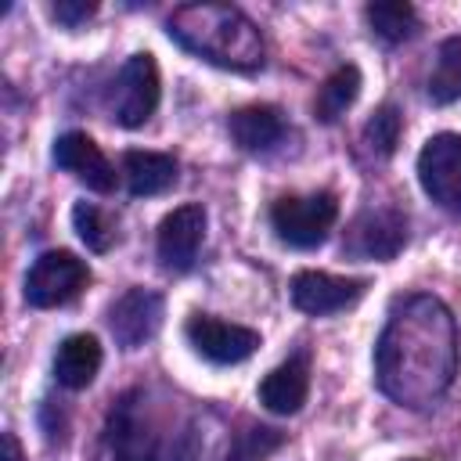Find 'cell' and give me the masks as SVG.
Instances as JSON below:
<instances>
[{"label":"cell","mask_w":461,"mask_h":461,"mask_svg":"<svg viewBox=\"0 0 461 461\" xmlns=\"http://www.w3.org/2000/svg\"><path fill=\"white\" fill-rule=\"evenodd\" d=\"M367 22H371V29H375L382 40L400 43V40H407V36L414 32L418 14H414V7L403 4V0H378V4H367Z\"/></svg>","instance_id":"ffe728a7"},{"label":"cell","mask_w":461,"mask_h":461,"mask_svg":"<svg viewBox=\"0 0 461 461\" xmlns=\"http://www.w3.org/2000/svg\"><path fill=\"white\" fill-rule=\"evenodd\" d=\"M166 29L184 50L212 65L238 72H252L263 65L259 29L252 25L249 14H241L230 4H180L169 14Z\"/></svg>","instance_id":"7a4b0ae2"},{"label":"cell","mask_w":461,"mask_h":461,"mask_svg":"<svg viewBox=\"0 0 461 461\" xmlns=\"http://www.w3.org/2000/svg\"><path fill=\"white\" fill-rule=\"evenodd\" d=\"M184 335L187 342L212 364H241L256 353L259 346V335L252 328H241V324H227L220 317H209V313H194L187 317L184 324Z\"/></svg>","instance_id":"ba28073f"},{"label":"cell","mask_w":461,"mask_h":461,"mask_svg":"<svg viewBox=\"0 0 461 461\" xmlns=\"http://www.w3.org/2000/svg\"><path fill=\"white\" fill-rule=\"evenodd\" d=\"M306 393H310V375L303 360H285L259 382V403L270 414H295L306 403Z\"/></svg>","instance_id":"9a60e30c"},{"label":"cell","mask_w":461,"mask_h":461,"mask_svg":"<svg viewBox=\"0 0 461 461\" xmlns=\"http://www.w3.org/2000/svg\"><path fill=\"white\" fill-rule=\"evenodd\" d=\"M54 162H58L65 173H72L79 184H86L90 191H97V194L115 191V169H112V162H108L104 151L94 144V137H86V133H79V130L61 133V137L54 140Z\"/></svg>","instance_id":"4fadbf2b"},{"label":"cell","mask_w":461,"mask_h":461,"mask_svg":"<svg viewBox=\"0 0 461 461\" xmlns=\"http://www.w3.org/2000/svg\"><path fill=\"white\" fill-rule=\"evenodd\" d=\"M72 227H76L79 241H83L90 252H108L112 241H115V227L108 223V216H104L94 202H76V205H72Z\"/></svg>","instance_id":"44dd1931"},{"label":"cell","mask_w":461,"mask_h":461,"mask_svg":"<svg viewBox=\"0 0 461 461\" xmlns=\"http://www.w3.org/2000/svg\"><path fill=\"white\" fill-rule=\"evenodd\" d=\"M4 461H25V454H22L18 439H14V432H4Z\"/></svg>","instance_id":"d4e9b609"},{"label":"cell","mask_w":461,"mask_h":461,"mask_svg":"<svg viewBox=\"0 0 461 461\" xmlns=\"http://www.w3.org/2000/svg\"><path fill=\"white\" fill-rule=\"evenodd\" d=\"M364 288L367 285L360 277H335L324 270H299L288 285L295 310H303L310 317H328V313L353 306L364 295Z\"/></svg>","instance_id":"9c48e42d"},{"label":"cell","mask_w":461,"mask_h":461,"mask_svg":"<svg viewBox=\"0 0 461 461\" xmlns=\"http://www.w3.org/2000/svg\"><path fill=\"white\" fill-rule=\"evenodd\" d=\"M122 173H126V187L133 198H151V194H162L173 187L176 158L162 155V151H126Z\"/></svg>","instance_id":"e0dca14e"},{"label":"cell","mask_w":461,"mask_h":461,"mask_svg":"<svg viewBox=\"0 0 461 461\" xmlns=\"http://www.w3.org/2000/svg\"><path fill=\"white\" fill-rule=\"evenodd\" d=\"M421 191L447 212L461 216V133H436L418 151Z\"/></svg>","instance_id":"8992f818"},{"label":"cell","mask_w":461,"mask_h":461,"mask_svg":"<svg viewBox=\"0 0 461 461\" xmlns=\"http://www.w3.org/2000/svg\"><path fill=\"white\" fill-rule=\"evenodd\" d=\"M101 371V342L94 335H68L54 353V378L65 389H86Z\"/></svg>","instance_id":"5bb4252c"},{"label":"cell","mask_w":461,"mask_h":461,"mask_svg":"<svg viewBox=\"0 0 461 461\" xmlns=\"http://www.w3.org/2000/svg\"><path fill=\"white\" fill-rule=\"evenodd\" d=\"M454 375L457 328L450 310L425 292L400 299L375 346L378 389L400 407L425 411L450 389Z\"/></svg>","instance_id":"6da1fadb"},{"label":"cell","mask_w":461,"mask_h":461,"mask_svg":"<svg viewBox=\"0 0 461 461\" xmlns=\"http://www.w3.org/2000/svg\"><path fill=\"white\" fill-rule=\"evenodd\" d=\"M429 97L436 104H454L461 97V36H447L436 50V65L429 72Z\"/></svg>","instance_id":"d6986e66"},{"label":"cell","mask_w":461,"mask_h":461,"mask_svg":"<svg viewBox=\"0 0 461 461\" xmlns=\"http://www.w3.org/2000/svg\"><path fill=\"white\" fill-rule=\"evenodd\" d=\"M108 324L122 349H140L162 324V295L151 288H130L115 299Z\"/></svg>","instance_id":"7c38bea8"},{"label":"cell","mask_w":461,"mask_h":461,"mask_svg":"<svg viewBox=\"0 0 461 461\" xmlns=\"http://www.w3.org/2000/svg\"><path fill=\"white\" fill-rule=\"evenodd\" d=\"M108 443L115 461H191L194 429L176 421L173 403H151L144 389L126 393L108 414Z\"/></svg>","instance_id":"3957f363"},{"label":"cell","mask_w":461,"mask_h":461,"mask_svg":"<svg viewBox=\"0 0 461 461\" xmlns=\"http://www.w3.org/2000/svg\"><path fill=\"white\" fill-rule=\"evenodd\" d=\"M50 14H54L65 29H76V25H83L86 18L97 14V4H94V0H58V4L50 7Z\"/></svg>","instance_id":"cb8c5ba5"},{"label":"cell","mask_w":461,"mask_h":461,"mask_svg":"<svg viewBox=\"0 0 461 461\" xmlns=\"http://www.w3.org/2000/svg\"><path fill=\"white\" fill-rule=\"evenodd\" d=\"M281 447V432L277 429H249L245 436H238L234 450L227 454V461H267V454Z\"/></svg>","instance_id":"603a6c76"},{"label":"cell","mask_w":461,"mask_h":461,"mask_svg":"<svg viewBox=\"0 0 461 461\" xmlns=\"http://www.w3.org/2000/svg\"><path fill=\"white\" fill-rule=\"evenodd\" d=\"M86 281H90V267L76 252L50 249L25 274V303L36 310L65 306L68 299H76L86 288Z\"/></svg>","instance_id":"5b68a950"},{"label":"cell","mask_w":461,"mask_h":461,"mask_svg":"<svg viewBox=\"0 0 461 461\" xmlns=\"http://www.w3.org/2000/svg\"><path fill=\"white\" fill-rule=\"evenodd\" d=\"M155 108H158V65L148 50H140V54L126 58V65L119 68L112 115H115L119 126L137 130L151 119Z\"/></svg>","instance_id":"52a82bcc"},{"label":"cell","mask_w":461,"mask_h":461,"mask_svg":"<svg viewBox=\"0 0 461 461\" xmlns=\"http://www.w3.org/2000/svg\"><path fill=\"white\" fill-rule=\"evenodd\" d=\"M335 216H339V202L328 191L285 194L270 209V223L277 230V238L292 249H317L328 238Z\"/></svg>","instance_id":"277c9868"},{"label":"cell","mask_w":461,"mask_h":461,"mask_svg":"<svg viewBox=\"0 0 461 461\" xmlns=\"http://www.w3.org/2000/svg\"><path fill=\"white\" fill-rule=\"evenodd\" d=\"M205 238V209L187 202L158 223V259L166 270H191Z\"/></svg>","instance_id":"30bf717a"},{"label":"cell","mask_w":461,"mask_h":461,"mask_svg":"<svg viewBox=\"0 0 461 461\" xmlns=\"http://www.w3.org/2000/svg\"><path fill=\"white\" fill-rule=\"evenodd\" d=\"M407 241V220L396 209H371L364 216L353 220L349 238H346V252L360 256V259H382L389 263Z\"/></svg>","instance_id":"8fae6325"},{"label":"cell","mask_w":461,"mask_h":461,"mask_svg":"<svg viewBox=\"0 0 461 461\" xmlns=\"http://www.w3.org/2000/svg\"><path fill=\"white\" fill-rule=\"evenodd\" d=\"M230 137L245 151H267L285 137V119L274 104H245L230 115Z\"/></svg>","instance_id":"2e32d148"},{"label":"cell","mask_w":461,"mask_h":461,"mask_svg":"<svg viewBox=\"0 0 461 461\" xmlns=\"http://www.w3.org/2000/svg\"><path fill=\"white\" fill-rule=\"evenodd\" d=\"M400 130H403L400 112H396L393 104H382V108L367 119V126H364V140H367V148H371L375 155L389 158V155L396 151V144H400Z\"/></svg>","instance_id":"7402d4cb"},{"label":"cell","mask_w":461,"mask_h":461,"mask_svg":"<svg viewBox=\"0 0 461 461\" xmlns=\"http://www.w3.org/2000/svg\"><path fill=\"white\" fill-rule=\"evenodd\" d=\"M411 461H421V457H411Z\"/></svg>","instance_id":"484cf974"},{"label":"cell","mask_w":461,"mask_h":461,"mask_svg":"<svg viewBox=\"0 0 461 461\" xmlns=\"http://www.w3.org/2000/svg\"><path fill=\"white\" fill-rule=\"evenodd\" d=\"M357 94H360V68H357V65H342V68H335V72L324 79V86L317 90L313 115H317L321 122H335V119L357 101Z\"/></svg>","instance_id":"ac0fdd59"}]
</instances>
